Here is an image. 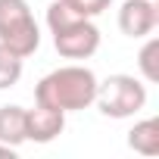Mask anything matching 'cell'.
Here are the masks:
<instances>
[{
  "mask_svg": "<svg viewBox=\"0 0 159 159\" xmlns=\"http://www.w3.org/2000/svg\"><path fill=\"white\" fill-rule=\"evenodd\" d=\"M97 97V75L88 66H59L47 72L41 81L34 84V103L53 106L59 112H78L88 109Z\"/></svg>",
  "mask_w": 159,
  "mask_h": 159,
  "instance_id": "6da1fadb",
  "label": "cell"
},
{
  "mask_svg": "<svg viewBox=\"0 0 159 159\" xmlns=\"http://www.w3.org/2000/svg\"><path fill=\"white\" fill-rule=\"evenodd\" d=\"M47 28L62 59H91L100 50V28L94 25V19L78 16L62 0H53L47 7Z\"/></svg>",
  "mask_w": 159,
  "mask_h": 159,
  "instance_id": "7a4b0ae2",
  "label": "cell"
},
{
  "mask_svg": "<svg viewBox=\"0 0 159 159\" xmlns=\"http://www.w3.org/2000/svg\"><path fill=\"white\" fill-rule=\"evenodd\" d=\"M0 44L22 59L41 47V25L34 22L28 0H0Z\"/></svg>",
  "mask_w": 159,
  "mask_h": 159,
  "instance_id": "3957f363",
  "label": "cell"
},
{
  "mask_svg": "<svg viewBox=\"0 0 159 159\" xmlns=\"http://www.w3.org/2000/svg\"><path fill=\"white\" fill-rule=\"evenodd\" d=\"M94 103L106 119H131L147 106V81L134 75H109L106 81H97V97Z\"/></svg>",
  "mask_w": 159,
  "mask_h": 159,
  "instance_id": "277c9868",
  "label": "cell"
},
{
  "mask_svg": "<svg viewBox=\"0 0 159 159\" xmlns=\"http://www.w3.org/2000/svg\"><path fill=\"white\" fill-rule=\"evenodd\" d=\"M159 25V3L156 0H125L119 7V28L128 38H147Z\"/></svg>",
  "mask_w": 159,
  "mask_h": 159,
  "instance_id": "5b68a950",
  "label": "cell"
},
{
  "mask_svg": "<svg viewBox=\"0 0 159 159\" xmlns=\"http://www.w3.org/2000/svg\"><path fill=\"white\" fill-rule=\"evenodd\" d=\"M66 131V112L34 103V109H25V137L34 143H50Z\"/></svg>",
  "mask_w": 159,
  "mask_h": 159,
  "instance_id": "8992f818",
  "label": "cell"
},
{
  "mask_svg": "<svg viewBox=\"0 0 159 159\" xmlns=\"http://www.w3.org/2000/svg\"><path fill=\"white\" fill-rule=\"evenodd\" d=\"M25 137V106L7 103L0 106V143H10V147H22Z\"/></svg>",
  "mask_w": 159,
  "mask_h": 159,
  "instance_id": "52a82bcc",
  "label": "cell"
},
{
  "mask_svg": "<svg viewBox=\"0 0 159 159\" xmlns=\"http://www.w3.org/2000/svg\"><path fill=\"white\" fill-rule=\"evenodd\" d=\"M128 147L140 156H156L159 153V119L134 122V128L128 131Z\"/></svg>",
  "mask_w": 159,
  "mask_h": 159,
  "instance_id": "ba28073f",
  "label": "cell"
},
{
  "mask_svg": "<svg viewBox=\"0 0 159 159\" xmlns=\"http://www.w3.org/2000/svg\"><path fill=\"white\" fill-rule=\"evenodd\" d=\"M137 69H140V78L147 84H156L159 81V38L147 34V44L137 53Z\"/></svg>",
  "mask_w": 159,
  "mask_h": 159,
  "instance_id": "9c48e42d",
  "label": "cell"
},
{
  "mask_svg": "<svg viewBox=\"0 0 159 159\" xmlns=\"http://www.w3.org/2000/svg\"><path fill=\"white\" fill-rule=\"evenodd\" d=\"M22 69H25V59L16 56L10 47L0 44V91L16 88V84H19V78H22Z\"/></svg>",
  "mask_w": 159,
  "mask_h": 159,
  "instance_id": "30bf717a",
  "label": "cell"
},
{
  "mask_svg": "<svg viewBox=\"0 0 159 159\" xmlns=\"http://www.w3.org/2000/svg\"><path fill=\"white\" fill-rule=\"evenodd\" d=\"M62 3H66L69 10H75L78 16L94 19V16H100V13H106V10H109L112 0H62Z\"/></svg>",
  "mask_w": 159,
  "mask_h": 159,
  "instance_id": "8fae6325",
  "label": "cell"
}]
</instances>
